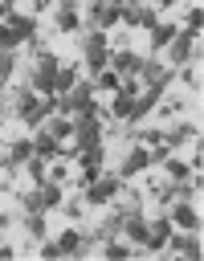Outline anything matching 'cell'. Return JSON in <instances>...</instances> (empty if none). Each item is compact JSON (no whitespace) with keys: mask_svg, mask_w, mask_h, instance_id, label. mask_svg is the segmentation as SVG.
<instances>
[{"mask_svg":"<svg viewBox=\"0 0 204 261\" xmlns=\"http://www.w3.org/2000/svg\"><path fill=\"white\" fill-rule=\"evenodd\" d=\"M155 4H163V8H171V4H175V0H155Z\"/></svg>","mask_w":204,"mask_h":261,"instance_id":"44dd1931","label":"cell"},{"mask_svg":"<svg viewBox=\"0 0 204 261\" xmlns=\"http://www.w3.org/2000/svg\"><path fill=\"white\" fill-rule=\"evenodd\" d=\"M33 155V139H20V143H12V151H8V167L12 163H24Z\"/></svg>","mask_w":204,"mask_h":261,"instance_id":"8fae6325","label":"cell"},{"mask_svg":"<svg viewBox=\"0 0 204 261\" xmlns=\"http://www.w3.org/2000/svg\"><path fill=\"white\" fill-rule=\"evenodd\" d=\"M4 4H8V8H12V4H16V0H4Z\"/></svg>","mask_w":204,"mask_h":261,"instance_id":"7402d4cb","label":"cell"},{"mask_svg":"<svg viewBox=\"0 0 204 261\" xmlns=\"http://www.w3.org/2000/svg\"><path fill=\"white\" fill-rule=\"evenodd\" d=\"M114 188H118L114 175H110V179H94V184H86V204H110Z\"/></svg>","mask_w":204,"mask_h":261,"instance_id":"7a4b0ae2","label":"cell"},{"mask_svg":"<svg viewBox=\"0 0 204 261\" xmlns=\"http://www.w3.org/2000/svg\"><path fill=\"white\" fill-rule=\"evenodd\" d=\"M94 77H98V86H102V90H118V73H114L110 65H106L102 73H94Z\"/></svg>","mask_w":204,"mask_h":261,"instance_id":"5bb4252c","label":"cell"},{"mask_svg":"<svg viewBox=\"0 0 204 261\" xmlns=\"http://www.w3.org/2000/svg\"><path fill=\"white\" fill-rule=\"evenodd\" d=\"M106 257H126V245H106Z\"/></svg>","mask_w":204,"mask_h":261,"instance_id":"d6986e66","label":"cell"},{"mask_svg":"<svg viewBox=\"0 0 204 261\" xmlns=\"http://www.w3.org/2000/svg\"><path fill=\"white\" fill-rule=\"evenodd\" d=\"M78 245H82V237H78L73 228H65V232H61V241H57V253H73Z\"/></svg>","mask_w":204,"mask_h":261,"instance_id":"7c38bea8","label":"cell"},{"mask_svg":"<svg viewBox=\"0 0 204 261\" xmlns=\"http://www.w3.org/2000/svg\"><path fill=\"white\" fill-rule=\"evenodd\" d=\"M171 220H175L180 228H188V232H196V228H200V220H196V208H192V204H180V208L171 212Z\"/></svg>","mask_w":204,"mask_h":261,"instance_id":"5b68a950","label":"cell"},{"mask_svg":"<svg viewBox=\"0 0 204 261\" xmlns=\"http://www.w3.org/2000/svg\"><path fill=\"white\" fill-rule=\"evenodd\" d=\"M8 24H12V33L20 37V41H37L33 33H37V24L29 20V16H8Z\"/></svg>","mask_w":204,"mask_h":261,"instance_id":"ba28073f","label":"cell"},{"mask_svg":"<svg viewBox=\"0 0 204 261\" xmlns=\"http://www.w3.org/2000/svg\"><path fill=\"white\" fill-rule=\"evenodd\" d=\"M0 90H4V73H0Z\"/></svg>","mask_w":204,"mask_h":261,"instance_id":"603a6c76","label":"cell"},{"mask_svg":"<svg viewBox=\"0 0 204 261\" xmlns=\"http://www.w3.org/2000/svg\"><path fill=\"white\" fill-rule=\"evenodd\" d=\"M110 65H114L118 73H126V77H135V73L143 69V57H139V53H131V49H122V53H114V57H110Z\"/></svg>","mask_w":204,"mask_h":261,"instance_id":"3957f363","label":"cell"},{"mask_svg":"<svg viewBox=\"0 0 204 261\" xmlns=\"http://www.w3.org/2000/svg\"><path fill=\"white\" fill-rule=\"evenodd\" d=\"M53 77H57V61L49 53H41V61L33 65V90L37 94H53Z\"/></svg>","mask_w":204,"mask_h":261,"instance_id":"6da1fadb","label":"cell"},{"mask_svg":"<svg viewBox=\"0 0 204 261\" xmlns=\"http://www.w3.org/2000/svg\"><path fill=\"white\" fill-rule=\"evenodd\" d=\"M16 41H20V37L12 33V24H4V20H0V49H12Z\"/></svg>","mask_w":204,"mask_h":261,"instance_id":"2e32d148","label":"cell"},{"mask_svg":"<svg viewBox=\"0 0 204 261\" xmlns=\"http://www.w3.org/2000/svg\"><path fill=\"white\" fill-rule=\"evenodd\" d=\"M180 29L175 24H151V45L155 49H163V45H171V37H175Z\"/></svg>","mask_w":204,"mask_h":261,"instance_id":"9c48e42d","label":"cell"},{"mask_svg":"<svg viewBox=\"0 0 204 261\" xmlns=\"http://www.w3.org/2000/svg\"><path fill=\"white\" fill-rule=\"evenodd\" d=\"M147 163H151V155L139 147V151H131V155H126V163H122V175H139Z\"/></svg>","mask_w":204,"mask_h":261,"instance_id":"8992f818","label":"cell"},{"mask_svg":"<svg viewBox=\"0 0 204 261\" xmlns=\"http://www.w3.org/2000/svg\"><path fill=\"white\" fill-rule=\"evenodd\" d=\"M45 130H49L57 143H65V139H73V130H78V126H73V118H69V114H61V118H53Z\"/></svg>","mask_w":204,"mask_h":261,"instance_id":"277c9868","label":"cell"},{"mask_svg":"<svg viewBox=\"0 0 204 261\" xmlns=\"http://www.w3.org/2000/svg\"><path fill=\"white\" fill-rule=\"evenodd\" d=\"M171 41H175V45H171V57L184 61V57L192 53V41H196V37H192V33H180V37H171Z\"/></svg>","mask_w":204,"mask_h":261,"instance_id":"30bf717a","label":"cell"},{"mask_svg":"<svg viewBox=\"0 0 204 261\" xmlns=\"http://www.w3.org/2000/svg\"><path fill=\"white\" fill-rule=\"evenodd\" d=\"M200 24H204V16H200V8H192V12H188V33L196 37V33H200Z\"/></svg>","mask_w":204,"mask_h":261,"instance_id":"e0dca14e","label":"cell"},{"mask_svg":"<svg viewBox=\"0 0 204 261\" xmlns=\"http://www.w3.org/2000/svg\"><path fill=\"white\" fill-rule=\"evenodd\" d=\"M131 4H143V0H131Z\"/></svg>","mask_w":204,"mask_h":261,"instance_id":"cb8c5ba5","label":"cell"},{"mask_svg":"<svg viewBox=\"0 0 204 261\" xmlns=\"http://www.w3.org/2000/svg\"><path fill=\"white\" fill-rule=\"evenodd\" d=\"M57 29L73 33V29H78V12H73V8H61V16H57Z\"/></svg>","mask_w":204,"mask_h":261,"instance_id":"4fadbf2b","label":"cell"},{"mask_svg":"<svg viewBox=\"0 0 204 261\" xmlns=\"http://www.w3.org/2000/svg\"><path fill=\"white\" fill-rule=\"evenodd\" d=\"M163 167H167V175H175V179H184V175H192V167H188L184 159H167Z\"/></svg>","mask_w":204,"mask_h":261,"instance_id":"9a60e30c","label":"cell"},{"mask_svg":"<svg viewBox=\"0 0 204 261\" xmlns=\"http://www.w3.org/2000/svg\"><path fill=\"white\" fill-rule=\"evenodd\" d=\"M12 65H16V61H12V53H0V73H4V77L12 73Z\"/></svg>","mask_w":204,"mask_h":261,"instance_id":"ac0fdd59","label":"cell"},{"mask_svg":"<svg viewBox=\"0 0 204 261\" xmlns=\"http://www.w3.org/2000/svg\"><path fill=\"white\" fill-rule=\"evenodd\" d=\"M126 237H131V241H139V245H147V220H143L139 212H131V216H126Z\"/></svg>","mask_w":204,"mask_h":261,"instance_id":"52a82bcc","label":"cell"},{"mask_svg":"<svg viewBox=\"0 0 204 261\" xmlns=\"http://www.w3.org/2000/svg\"><path fill=\"white\" fill-rule=\"evenodd\" d=\"M8 16H12V8H8V4L0 0V20H8Z\"/></svg>","mask_w":204,"mask_h":261,"instance_id":"ffe728a7","label":"cell"}]
</instances>
